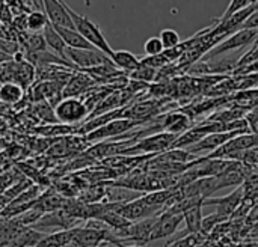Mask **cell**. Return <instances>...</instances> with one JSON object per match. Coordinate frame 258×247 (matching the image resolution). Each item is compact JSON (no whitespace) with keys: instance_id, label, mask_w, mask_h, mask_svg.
Returning a JSON list of instances; mask_svg holds the SVG:
<instances>
[{"instance_id":"obj_1","label":"cell","mask_w":258,"mask_h":247,"mask_svg":"<svg viewBox=\"0 0 258 247\" xmlns=\"http://www.w3.org/2000/svg\"><path fill=\"white\" fill-rule=\"evenodd\" d=\"M60 3H62V6L65 8V11L68 12L70 18H71V21H73V24H74V29H76L86 41H89L95 48H98L100 51H103L104 54H107L109 57H112L113 48L109 45V42H107V39L104 38L101 29H100L94 21H91L88 17L74 12L63 0H60Z\"/></svg>"},{"instance_id":"obj_2","label":"cell","mask_w":258,"mask_h":247,"mask_svg":"<svg viewBox=\"0 0 258 247\" xmlns=\"http://www.w3.org/2000/svg\"><path fill=\"white\" fill-rule=\"evenodd\" d=\"M89 110L83 100L80 98H62L54 106V116L57 121H60L65 125H74L82 122L88 116Z\"/></svg>"},{"instance_id":"obj_3","label":"cell","mask_w":258,"mask_h":247,"mask_svg":"<svg viewBox=\"0 0 258 247\" xmlns=\"http://www.w3.org/2000/svg\"><path fill=\"white\" fill-rule=\"evenodd\" d=\"M178 136L160 131L157 134L148 136L136 142L135 145L128 146L125 154H139V152H148V154H156V152H165L174 148V143Z\"/></svg>"},{"instance_id":"obj_4","label":"cell","mask_w":258,"mask_h":247,"mask_svg":"<svg viewBox=\"0 0 258 247\" xmlns=\"http://www.w3.org/2000/svg\"><path fill=\"white\" fill-rule=\"evenodd\" d=\"M67 60L71 62L74 66L82 68V69H91L95 66L101 65H109L113 63L112 59L104 54L103 51L94 48V50H80V48H68L65 50Z\"/></svg>"},{"instance_id":"obj_5","label":"cell","mask_w":258,"mask_h":247,"mask_svg":"<svg viewBox=\"0 0 258 247\" xmlns=\"http://www.w3.org/2000/svg\"><path fill=\"white\" fill-rule=\"evenodd\" d=\"M139 124H144V122H138V121L128 119V118H118V119H113L109 124L94 130L92 133L86 134V137H88V140H104V139H110V137L122 139V136H125V133L133 130Z\"/></svg>"},{"instance_id":"obj_6","label":"cell","mask_w":258,"mask_h":247,"mask_svg":"<svg viewBox=\"0 0 258 247\" xmlns=\"http://www.w3.org/2000/svg\"><path fill=\"white\" fill-rule=\"evenodd\" d=\"M258 38V29H242L234 32L233 35L227 36L225 39H222V42H219L209 56H219L222 53H228L233 50H239L243 48L249 44H252Z\"/></svg>"},{"instance_id":"obj_7","label":"cell","mask_w":258,"mask_h":247,"mask_svg":"<svg viewBox=\"0 0 258 247\" xmlns=\"http://www.w3.org/2000/svg\"><path fill=\"white\" fill-rule=\"evenodd\" d=\"M184 220L183 214L178 213H171V211H163L157 216L156 225L151 231L150 241H156L160 238L171 237L180 226V223Z\"/></svg>"},{"instance_id":"obj_8","label":"cell","mask_w":258,"mask_h":247,"mask_svg":"<svg viewBox=\"0 0 258 247\" xmlns=\"http://www.w3.org/2000/svg\"><path fill=\"white\" fill-rule=\"evenodd\" d=\"M242 133H245V131H231V133H213V134H207L198 143H195L194 146L187 148L186 151L190 152L192 155L201 154V152H206V151H210V154H212L213 151H216L218 148H221L225 142H228L230 139H233V137H236V136H239Z\"/></svg>"},{"instance_id":"obj_9","label":"cell","mask_w":258,"mask_h":247,"mask_svg":"<svg viewBox=\"0 0 258 247\" xmlns=\"http://www.w3.org/2000/svg\"><path fill=\"white\" fill-rule=\"evenodd\" d=\"M41 5L44 8V14L47 15L48 21L54 26V27H68V29H74V24L68 15V12L65 11V8L62 6L60 0H41Z\"/></svg>"},{"instance_id":"obj_10","label":"cell","mask_w":258,"mask_h":247,"mask_svg":"<svg viewBox=\"0 0 258 247\" xmlns=\"http://www.w3.org/2000/svg\"><path fill=\"white\" fill-rule=\"evenodd\" d=\"M190 118L186 113H180V112H174V113H168L160 125V130L174 136H181L183 133H186L190 128Z\"/></svg>"},{"instance_id":"obj_11","label":"cell","mask_w":258,"mask_h":247,"mask_svg":"<svg viewBox=\"0 0 258 247\" xmlns=\"http://www.w3.org/2000/svg\"><path fill=\"white\" fill-rule=\"evenodd\" d=\"M94 83L92 77L89 74H83V72H77L73 74L71 78L67 81V85L63 86L62 91V97L63 98H77L79 95H82L85 91H88L91 88V85Z\"/></svg>"},{"instance_id":"obj_12","label":"cell","mask_w":258,"mask_h":247,"mask_svg":"<svg viewBox=\"0 0 258 247\" xmlns=\"http://www.w3.org/2000/svg\"><path fill=\"white\" fill-rule=\"evenodd\" d=\"M240 202H242V190L239 189L221 199H206L203 205H216L218 207L216 214H219L221 217H227L239 208Z\"/></svg>"},{"instance_id":"obj_13","label":"cell","mask_w":258,"mask_h":247,"mask_svg":"<svg viewBox=\"0 0 258 247\" xmlns=\"http://www.w3.org/2000/svg\"><path fill=\"white\" fill-rule=\"evenodd\" d=\"M76 228H71V229H63V231H56V232H51V234H45L39 243L36 244V247H67L73 243V238L76 235Z\"/></svg>"},{"instance_id":"obj_14","label":"cell","mask_w":258,"mask_h":247,"mask_svg":"<svg viewBox=\"0 0 258 247\" xmlns=\"http://www.w3.org/2000/svg\"><path fill=\"white\" fill-rule=\"evenodd\" d=\"M54 29L59 33V36L63 39V42L68 48H80V50H94L95 48L76 29H68V27H54Z\"/></svg>"},{"instance_id":"obj_15","label":"cell","mask_w":258,"mask_h":247,"mask_svg":"<svg viewBox=\"0 0 258 247\" xmlns=\"http://www.w3.org/2000/svg\"><path fill=\"white\" fill-rule=\"evenodd\" d=\"M110 59L116 68H121L122 71H127V72H133L141 66V59L127 50H113V54Z\"/></svg>"},{"instance_id":"obj_16","label":"cell","mask_w":258,"mask_h":247,"mask_svg":"<svg viewBox=\"0 0 258 247\" xmlns=\"http://www.w3.org/2000/svg\"><path fill=\"white\" fill-rule=\"evenodd\" d=\"M42 36L45 39V44L50 50H53L59 57L65 59L67 60V56H65V50H67V45L63 42V39L59 36V33L56 32L54 26L51 23H48L44 30H42Z\"/></svg>"},{"instance_id":"obj_17","label":"cell","mask_w":258,"mask_h":247,"mask_svg":"<svg viewBox=\"0 0 258 247\" xmlns=\"http://www.w3.org/2000/svg\"><path fill=\"white\" fill-rule=\"evenodd\" d=\"M184 222H186V231L189 234H198L201 232L203 228V204L187 210L186 213H183Z\"/></svg>"},{"instance_id":"obj_18","label":"cell","mask_w":258,"mask_h":247,"mask_svg":"<svg viewBox=\"0 0 258 247\" xmlns=\"http://www.w3.org/2000/svg\"><path fill=\"white\" fill-rule=\"evenodd\" d=\"M24 95V89L12 81L2 83L0 85V101L6 104H15L18 103Z\"/></svg>"},{"instance_id":"obj_19","label":"cell","mask_w":258,"mask_h":247,"mask_svg":"<svg viewBox=\"0 0 258 247\" xmlns=\"http://www.w3.org/2000/svg\"><path fill=\"white\" fill-rule=\"evenodd\" d=\"M48 18L42 11H30L27 14V30L33 32V33H39L44 30V27L48 24Z\"/></svg>"},{"instance_id":"obj_20","label":"cell","mask_w":258,"mask_h":247,"mask_svg":"<svg viewBox=\"0 0 258 247\" xmlns=\"http://www.w3.org/2000/svg\"><path fill=\"white\" fill-rule=\"evenodd\" d=\"M159 38H160V41L163 44L165 51L166 50H172V48H175V47H178L181 44V38H180L178 32L174 30V29H163L160 32Z\"/></svg>"},{"instance_id":"obj_21","label":"cell","mask_w":258,"mask_h":247,"mask_svg":"<svg viewBox=\"0 0 258 247\" xmlns=\"http://www.w3.org/2000/svg\"><path fill=\"white\" fill-rule=\"evenodd\" d=\"M144 51L148 57H153V56H160L165 53V48H163V44L160 41L159 36H151L145 41L144 44Z\"/></svg>"},{"instance_id":"obj_22","label":"cell","mask_w":258,"mask_h":247,"mask_svg":"<svg viewBox=\"0 0 258 247\" xmlns=\"http://www.w3.org/2000/svg\"><path fill=\"white\" fill-rule=\"evenodd\" d=\"M130 77H132L133 80H138V81L150 83V81H153L154 77H156V69L151 68V66H148V65L141 63V66H139L136 71L130 72Z\"/></svg>"},{"instance_id":"obj_23","label":"cell","mask_w":258,"mask_h":247,"mask_svg":"<svg viewBox=\"0 0 258 247\" xmlns=\"http://www.w3.org/2000/svg\"><path fill=\"white\" fill-rule=\"evenodd\" d=\"M36 133H42V134H45V136H57V134H60V136H65V134H70V133H74V131H77L73 125H47V127H41V128H36L35 130Z\"/></svg>"},{"instance_id":"obj_24","label":"cell","mask_w":258,"mask_h":247,"mask_svg":"<svg viewBox=\"0 0 258 247\" xmlns=\"http://www.w3.org/2000/svg\"><path fill=\"white\" fill-rule=\"evenodd\" d=\"M249 5H251V0H231L230 5H228V8H227V11H225L224 15L218 20V23H222V21L228 20L231 15H234L236 12H239V11L248 8Z\"/></svg>"},{"instance_id":"obj_25","label":"cell","mask_w":258,"mask_h":247,"mask_svg":"<svg viewBox=\"0 0 258 247\" xmlns=\"http://www.w3.org/2000/svg\"><path fill=\"white\" fill-rule=\"evenodd\" d=\"M255 62H258V44H255L245 56H242V59L237 62V66H249Z\"/></svg>"},{"instance_id":"obj_26","label":"cell","mask_w":258,"mask_h":247,"mask_svg":"<svg viewBox=\"0 0 258 247\" xmlns=\"http://www.w3.org/2000/svg\"><path fill=\"white\" fill-rule=\"evenodd\" d=\"M197 244H198V234H184L180 240L174 241V246L171 247H195Z\"/></svg>"},{"instance_id":"obj_27","label":"cell","mask_w":258,"mask_h":247,"mask_svg":"<svg viewBox=\"0 0 258 247\" xmlns=\"http://www.w3.org/2000/svg\"><path fill=\"white\" fill-rule=\"evenodd\" d=\"M12 20H14L12 9L5 2L0 3V23L2 24H6V26H12Z\"/></svg>"},{"instance_id":"obj_28","label":"cell","mask_w":258,"mask_h":247,"mask_svg":"<svg viewBox=\"0 0 258 247\" xmlns=\"http://www.w3.org/2000/svg\"><path fill=\"white\" fill-rule=\"evenodd\" d=\"M242 29H258V8L246 18V21L242 24L240 30Z\"/></svg>"},{"instance_id":"obj_29","label":"cell","mask_w":258,"mask_h":247,"mask_svg":"<svg viewBox=\"0 0 258 247\" xmlns=\"http://www.w3.org/2000/svg\"><path fill=\"white\" fill-rule=\"evenodd\" d=\"M98 247H119V246H116V244H113V243H110V241H103V243H101Z\"/></svg>"},{"instance_id":"obj_30","label":"cell","mask_w":258,"mask_h":247,"mask_svg":"<svg viewBox=\"0 0 258 247\" xmlns=\"http://www.w3.org/2000/svg\"><path fill=\"white\" fill-rule=\"evenodd\" d=\"M83 3H85L86 6H91V5H92V0H83Z\"/></svg>"},{"instance_id":"obj_31","label":"cell","mask_w":258,"mask_h":247,"mask_svg":"<svg viewBox=\"0 0 258 247\" xmlns=\"http://www.w3.org/2000/svg\"><path fill=\"white\" fill-rule=\"evenodd\" d=\"M128 247H145L144 244H133V246H128Z\"/></svg>"},{"instance_id":"obj_32","label":"cell","mask_w":258,"mask_h":247,"mask_svg":"<svg viewBox=\"0 0 258 247\" xmlns=\"http://www.w3.org/2000/svg\"><path fill=\"white\" fill-rule=\"evenodd\" d=\"M258 0H251V5H257Z\"/></svg>"},{"instance_id":"obj_33","label":"cell","mask_w":258,"mask_h":247,"mask_svg":"<svg viewBox=\"0 0 258 247\" xmlns=\"http://www.w3.org/2000/svg\"><path fill=\"white\" fill-rule=\"evenodd\" d=\"M3 2H5V0H0V3H3Z\"/></svg>"}]
</instances>
